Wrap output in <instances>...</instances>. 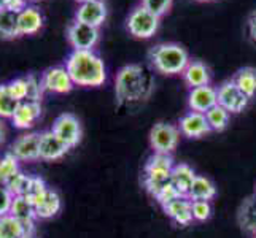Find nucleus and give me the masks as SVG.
<instances>
[{
  "label": "nucleus",
  "mask_w": 256,
  "mask_h": 238,
  "mask_svg": "<svg viewBox=\"0 0 256 238\" xmlns=\"http://www.w3.org/2000/svg\"><path fill=\"white\" fill-rule=\"evenodd\" d=\"M154 91V76L144 64L124 65L114 78V95L120 107H136L146 102Z\"/></svg>",
  "instance_id": "obj_1"
},
{
  "label": "nucleus",
  "mask_w": 256,
  "mask_h": 238,
  "mask_svg": "<svg viewBox=\"0 0 256 238\" xmlns=\"http://www.w3.org/2000/svg\"><path fill=\"white\" fill-rule=\"evenodd\" d=\"M66 68L75 86L99 87L107 81V68L94 51H72L66 60Z\"/></svg>",
  "instance_id": "obj_2"
},
{
  "label": "nucleus",
  "mask_w": 256,
  "mask_h": 238,
  "mask_svg": "<svg viewBox=\"0 0 256 238\" xmlns=\"http://www.w3.org/2000/svg\"><path fill=\"white\" fill-rule=\"evenodd\" d=\"M152 67L162 75H182L190 64V54L178 43H160L148 52Z\"/></svg>",
  "instance_id": "obj_3"
},
{
  "label": "nucleus",
  "mask_w": 256,
  "mask_h": 238,
  "mask_svg": "<svg viewBox=\"0 0 256 238\" xmlns=\"http://www.w3.org/2000/svg\"><path fill=\"white\" fill-rule=\"evenodd\" d=\"M160 21H161V17H158L152 11H148L145 6L138 5L128 16L126 27L132 37L146 40V38H152L158 32Z\"/></svg>",
  "instance_id": "obj_4"
},
{
  "label": "nucleus",
  "mask_w": 256,
  "mask_h": 238,
  "mask_svg": "<svg viewBox=\"0 0 256 238\" xmlns=\"http://www.w3.org/2000/svg\"><path fill=\"white\" fill-rule=\"evenodd\" d=\"M180 142V129L169 122H158L150 130V146L154 153L172 154Z\"/></svg>",
  "instance_id": "obj_5"
},
{
  "label": "nucleus",
  "mask_w": 256,
  "mask_h": 238,
  "mask_svg": "<svg viewBox=\"0 0 256 238\" xmlns=\"http://www.w3.org/2000/svg\"><path fill=\"white\" fill-rule=\"evenodd\" d=\"M218 94V105L223 107L226 111L237 114L242 113L250 103V97L246 95L240 87L237 86L232 79H228L216 89Z\"/></svg>",
  "instance_id": "obj_6"
},
{
  "label": "nucleus",
  "mask_w": 256,
  "mask_h": 238,
  "mask_svg": "<svg viewBox=\"0 0 256 238\" xmlns=\"http://www.w3.org/2000/svg\"><path fill=\"white\" fill-rule=\"evenodd\" d=\"M67 40L75 51H92L99 41V29L75 19L67 27Z\"/></svg>",
  "instance_id": "obj_7"
},
{
  "label": "nucleus",
  "mask_w": 256,
  "mask_h": 238,
  "mask_svg": "<svg viewBox=\"0 0 256 238\" xmlns=\"http://www.w3.org/2000/svg\"><path fill=\"white\" fill-rule=\"evenodd\" d=\"M40 84L43 92H52V94H67L75 87L66 65L64 67L56 65L46 68L40 76Z\"/></svg>",
  "instance_id": "obj_8"
},
{
  "label": "nucleus",
  "mask_w": 256,
  "mask_h": 238,
  "mask_svg": "<svg viewBox=\"0 0 256 238\" xmlns=\"http://www.w3.org/2000/svg\"><path fill=\"white\" fill-rule=\"evenodd\" d=\"M51 130L70 148L76 146L82 142L83 129H82V124H80V121H78V118L74 116L72 113L59 114V116L54 119V122H52Z\"/></svg>",
  "instance_id": "obj_9"
},
{
  "label": "nucleus",
  "mask_w": 256,
  "mask_h": 238,
  "mask_svg": "<svg viewBox=\"0 0 256 238\" xmlns=\"http://www.w3.org/2000/svg\"><path fill=\"white\" fill-rule=\"evenodd\" d=\"M38 146H40V134L38 132H29L18 137L12 143L8 153H12L20 162H34L38 161Z\"/></svg>",
  "instance_id": "obj_10"
},
{
  "label": "nucleus",
  "mask_w": 256,
  "mask_h": 238,
  "mask_svg": "<svg viewBox=\"0 0 256 238\" xmlns=\"http://www.w3.org/2000/svg\"><path fill=\"white\" fill-rule=\"evenodd\" d=\"M75 19L99 29L107 19V5L104 0H84L78 6Z\"/></svg>",
  "instance_id": "obj_11"
},
{
  "label": "nucleus",
  "mask_w": 256,
  "mask_h": 238,
  "mask_svg": "<svg viewBox=\"0 0 256 238\" xmlns=\"http://www.w3.org/2000/svg\"><path fill=\"white\" fill-rule=\"evenodd\" d=\"M70 146L64 143L52 130H46L40 134V146H38V157L42 161L52 162L64 157L68 153Z\"/></svg>",
  "instance_id": "obj_12"
},
{
  "label": "nucleus",
  "mask_w": 256,
  "mask_h": 238,
  "mask_svg": "<svg viewBox=\"0 0 256 238\" xmlns=\"http://www.w3.org/2000/svg\"><path fill=\"white\" fill-rule=\"evenodd\" d=\"M178 129L183 137L194 138V140L206 137L212 132L206 114L198 111H188L186 114H183L178 121Z\"/></svg>",
  "instance_id": "obj_13"
},
{
  "label": "nucleus",
  "mask_w": 256,
  "mask_h": 238,
  "mask_svg": "<svg viewBox=\"0 0 256 238\" xmlns=\"http://www.w3.org/2000/svg\"><path fill=\"white\" fill-rule=\"evenodd\" d=\"M218 105V94L214 86H200V87H194L190 89L188 94V107L191 111H198V113H207Z\"/></svg>",
  "instance_id": "obj_14"
},
{
  "label": "nucleus",
  "mask_w": 256,
  "mask_h": 238,
  "mask_svg": "<svg viewBox=\"0 0 256 238\" xmlns=\"http://www.w3.org/2000/svg\"><path fill=\"white\" fill-rule=\"evenodd\" d=\"M40 116H42L40 102L24 100V102H20V105H18L14 114L12 116V122L16 129L28 130V129L34 127V124L38 121Z\"/></svg>",
  "instance_id": "obj_15"
},
{
  "label": "nucleus",
  "mask_w": 256,
  "mask_h": 238,
  "mask_svg": "<svg viewBox=\"0 0 256 238\" xmlns=\"http://www.w3.org/2000/svg\"><path fill=\"white\" fill-rule=\"evenodd\" d=\"M34 208H35V216L37 219H51L54 218L59 211L60 207H62V202H60V197L56 191H52L51 188H48L43 194L32 200Z\"/></svg>",
  "instance_id": "obj_16"
},
{
  "label": "nucleus",
  "mask_w": 256,
  "mask_h": 238,
  "mask_svg": "<svg viewBox=\"0 0 256 238\" xmlns=\"http://www.w3.org/2000/svg\"><path fill=\"white\" fill-rule=\"evenodd\" d=\"M162 210L176 226L186 227L194 221L191 211V200L186 196H180L170 200L169 204L162 205Z\"/></svg>",
  "instance_id": "obj_17"
},
{
  "label": "nucleus",
  "mask_w": 256,
  "mask_h": 238,
  "mask_svg": "<svg viewBox=\"0 0 256 238\" xmlns=\"http://www.w3.org/2000/svg\"><path fill=\"white\" fill-rule=\"evenodd\" d=\"M175 167L172 154L154 153L144 167V176H158V178H170V173Z\"/></svg>",
  "instance_id": "obj_18"
},
{
  "label": "nucleus",
  "mask_w": 256,
  "mask_h": 238,
  "mask_svg": "<svg viewBox=\"0 0 256 238\" xmlns=\"http://www.w3.org/2000/svg\"><path fill=\"white\" fill-rule=\"evenodd\" d=\"M182 76H183L184 84H186L190 89L200 87V86H208L212 79L208 67L204 62H200V60H190V64L184 68Z\"/></svg>",
  "instance_id": "obj_19"
},
{
  "label": "nucleus",
  "mask_w": 256,
  "mask_h": 238,
  "mask_svg": "<svg viewBox=\"0 0 256 238\" xmlns=\"http://www.w3.org/2000/svg\"><path fill=\"white\" fill-rule=\"evenodd\" d=\"M196 172H194V169L191 165L188 164H175L174 170L170 173V183L172 186L178 191L180 196H186L188 197V192L192 186L194 180H196Z\"/></svg>",
  "instance_id": "obj_20"
},
{
  "label": "nucleus",
  "mask_w": 256,
  "mask_h": 238,
  "mask_svg": "<svg viewBox=\"0 0 256 238\" xmlns=\"http://www.w3.org/2000/svg\"><path fill=\"white\" fill-rule=\"evenodd\" d=\"M34 231L12 215L0 216V238H34Z\"/></svg>",
  "instance_id": "obj_21"
},
{
  "label": "nucleus",
  "mask_w": 256,
  "mask_h": 238,
  "mask_svg": "<svg viewBox=\"0 0 256 238\" xmlns=\"http://www.w3.org/2000/svg\"><path fill=\"white\" fill-rule=\"evenodd\" d=\"M43 25V16L42 13L34 6H26L22 11H20L18 16V29L21 35H32L38 32Z\"/></svg>",
  "instance_id": "obj_22"
},
{
  "label": "nucleus",
  "mask_w": 256,
  "mask_h": 238,
  "mask_svg": "<svg viewBox=\"0 0 256 238\" xmlns=\"http://www.w3.org/2000/svg\"><path fill=\"white\" fill-rule=\"evenodd\" d=\"M10 215L14 216L16 219H20V221L28 227L35 229V219H37V216H35V208H34L32 200L26 196H14Z\"/></svg>",
  "instance_id": "obj_23"
},
{
  "label": "nucleus",
  "mask_w": 256,
  "mask_h": 238,
  "mask_svg": "<svg viewBox=\"0 0 256 238\" xmlns=\"http://www.w3.org/2000/svg\"><path fill=\"white\" fill-rule=\"evenodd\" d=\"M215 197H216V186L214 184V181L208 180L207 176L198 175L190 192H188V199L190 200H207V202H210Z\"/></svg>",
  "instance_id": "obj_24"
},
{
  "label": "nucleus",
  "mask_w": 256,
  "mask_h": 238,
  "mask_svg": "<svg viewBox=\"0 0 256 238\" xmlns=\"http://www.w3.org/2000/svg\"><path fill=\"white\" fill-rule=\"evenodd\" d=\"M237 219H239V224L244 231L256 234V196L244 200V204L239 208Z\"/></svg>",
  "instance_id": "obj_25"
},
{
  "label": "nucleus",
  "mask_w": 256,
  "mask_h": 238,
  "mask_svg": "<svg viewBox=\"0 0 256 238\" xmlns=\"http://www.w3.org/2000/svg\"><path fill=\"white\" fill-rule=\"evenodd\" d=\"M18 16L20 13L12 10H0V38L13 40L20 37V29H18Z\"/></svg>",
  "instance_id": "obj_26"
},
{
  "label": "nucleus",
  "mask_w": 256,
  "mask_h": 238,
  "mask_svg": "<svg viewBox=\"0 0 256 238\" xmlns=\"http://www.w3.org/2000/svg\"><path fill=\"white\" fill-rule=\"evenodd\" d=\"M232 81L240 87L246 95L253 99L256 95V68L253 67H244L232 76Z\"/></svg>",
  "instance_id": "obj_27"
},
{
  "label": "nucleus",
  "mask_w": 256,
  "mask_h": 238,
  "mask_svg": "<svg viewBox=\"0 0 256 238\" xmlns=\"http://www.w3.org/2000/svg\"><path fill=\"white\" fill-rule=\"evenodd\" d=\"M229 116H231V113L226 111L223 107H220V105H215L214 108L206 113L212 132H223L229 124Z\"/></svg>",
  "instance_id": "obj_28"
},
{
  "label": "nucleus",
  "mask_w": 256,
  "mask_h": 238,
  "mask_svg": "<svg viewBox=\"0 0 256 238\" xmlns=\"http://www.w3.org/2000/svg\"><path fill=\"white\" fill-rule=\"evenodd\" d=\"M18 172H20V161L12 153H6L0 157V184L5 186Z\"/></svg>",
  "instance_id": "obj_29"
},
{
  "label": "nucleus",
  "mask_w": 256,
  "mask_h": 238,
  "mask_svg": "<svg viewBox=\"0 0 256 238\" xmlns=\"http://www.w3.org/2000/svg\"><path fill=\"white\" fill-rule=\"evenodd\" d=\"M18 105L20 102L10 94L8 86L0 84V119H12Z\"/></svg>",
  "instance_id": "obj_30"
},
{
  "label": "nucleus",
  "mask_w": 256,
  "mask_h": 238,
  "mask_svg": "<svg viewBox=\"0 0 256 238\" xmlns=\"http://www.w3.org/2000/svg\"><path fill=\"white\" fill-rule=\"evenodd\" d=\"M30 178H32L30 175H26L20 170L5 186L10 189L13 196H26V192H28L29 184H30Z\"/></svg>",
  "instance_id": "obj_31"
},
{
  "label": "nucleus",
  "mask_w": 256,
  "mask_h": 238,
  "mask_svg": "<svg viewBox=\"0 0 256 238\" xmlns=\"http://www.w3.org/2000/svg\"><path fill=\"white\" fill-rule=\"evenodd\" d=\"M192 219L198 223H206L212 216V205L207 200H191Z\"/></svg>",
  "instance_id": "obj_32"
},
{
  "label": "nucleus",
  "mask_w": 256,
  "mask_h": 238,
  "mask_svg": "<svg viewBox=\"0 0 256 238\" xmlns=\"http://www.w3.org/2000/svg\"><path fill=\"white\" fill-rule=\"evenodd\" d=\"M174 0H140V5L145 6L148 11H152L158 17H162L172 8Z\"/></svg>",
  "instance_id": "obj_33"
},
{
  "label": "nucleus",
  "mask_w": 256,
  "mask_h": 238,
  "mask_svg": "<svg viewBox=\"0 0 256 238\" xmlns=\"http://www.w3.org/2000/svg\"><path fill=\"white\" fill-rule=\"evenodd\" d=\"M8 91L14 97L18 102L28 100V78H16L6 83Z\"/></svg>",
  "instance_id": "obj_34"
},
{
  "label": "nucleus",
  "mask_w": 256,
  "mask_h": 238,
  "mask_svg": "<svg viewBox=\"0 0 256 238\" xmlns=\"http://www.w3.org/2000/svg\"><path fill=\"white\" fill-rule=\"evenodd\" d=\"M26 78H28V100H30V102H40L42 95H43L40 79L35 75H28Z\"/></svg>",
  "instance_id": "obj_35"
},
{
  "label": "nucleus",
  "mask_w": 256,
  "mask_h": 238,
  "mask_svg": "<svg viewBox=\"0 0 256 238\" xmlns=\"http://www.w3.org/2000/svg\"><path fill=\"white\" fill-rule=\"evenodd\" d=\"M46 189H48V184L45 183V180H43L42 176H32L29 189H28V192H26V197L30 199V200H35L40 196V194H43Z\"/></svg>",
  "instance_id": "obj_36"
},
{
  "label": "nucleus",
  "mask_w": 256,
  "mask_h": 238,
  "mask_svg": "<svg viewBox=\"0 0 256 238\" xmlns=\"http://www.w3.org/2000/svg\"><path fill=\"white\" fill-rule=\"evenodd\" d=\"M13 199H14V196L10 192V189L4 186V184H0V216L10 215Z\"/></svg>",
  "instance_id": "obj_37"
},
{
  "label": "nucleus",
  "mask_w": 256,
  "mask_h": 238,
  "mask_svg": "<svg viewBox=\"0 0 256 238\" xmlns=\"http://www.w3.org/2000/svg\"><path fill=\"white\" fill-rule=\"evenodd\" d=\"M176 197H180V194H178V191H176L174 186H172V183L169 184V186H166L158 196L154 197L156 199V202L160 204L161 207L162 205H166V204H169L170 200H174V199H176Z\"/></svg>",
  "instance_id": "obj_38"
},
{
  "label": "nucleus",
  "mask_w": 256,
  "mask_h": 238,
  "mask_svg": "<svg viewBox=\"0 0 256 238\" xmlns=\"http://www.w3.org/2000/svg\"><path fill=\"white\" fill-rule=\"evenodd\" d=\"M246 29H248L250 38L256 43V10L248 14V19H246Z\"/></svg>",
  "instance_id": "obj_39"
},
{
  "label": "nucleus",
  "mask_w": 256,
  "mask_h": 238,
  "mask_svg": "<svg viewBox=\"0 0 256 238\" xmlns=\"http://www.w3.org/2000/svg\"><path fill=\"white\" fill-rule=\"evenodd\" d=\"M5 138H6V130H5V126L2 119H0V146L5 143Z\"/></svg>",
  "instance_id": "obj_40"
},
{
  "label": "nucleus",
  "mask_w": 256,
  "mask_h": 238,
  "mask_svg": "<svg viewBox=\"0 0 256 238\" xmlns=\"http://www.w3.org/2000/svg\"><path fill=\"white\" fill-rule=\"evenodd\" d=\"M5 5H6V0H0V10H5Z\"/></svg>",
  "instance_id": "obj_41"
},
{
  "label": "nucleus",
  "mask_w": 256,
  "mask_h": 238,
  "mask_svg": "<svg viewBox=\"0 0 256 238\" xmlns=\"http://www.w3.org/2000/svg\"><path fill=\"white\" fill-rule=\"evenodd\" d=\"M198 2H212V0H198Z\"/></svg>",
  "instance_id": "obj_42"
},
{
  "label": "nucleus",
  "mask_w": 256,
  "mask_h": 238,
  "mask_svg": "<svg viewBox=\"0 0 256 238\" xmlns=\"http://www.w3.org/2000/svg\"><path fill=\"white\" fill-rule=\"evenodd\" d=\"M78 2H80V3H82V2H84V0H78Z\"/></svg>",
  "instance_id": "obj_43"
},
{
  "label": "nucleus",
  "mask_w": 256,
  "mask_h": 238,
  "mask_svg": "<svg viewBox=\"0 0 256 238\" xmlns=\"http://www.w3.org/2000/svg\"><path fill=\"white\" fill-rule=\"evenodd\" d=\"M254 196H256V188H254Z\"/></svg>",
  "instance_id": "obj_44"
},
{
  "label": "nucleus",
  "mask_w": 256,
  "mask_h": 238,
  "mask_svg": "<svg viewBox=\"0 0 256 238\" xmlns=\"http://www.w3.org/2000/svg\"><path fill=\"white\" fill-rule=\"evenodd\" d=\"M254 235H256V234H254Z\"/></svg>",
  "instance_id": "obj_45"
}]
</instances>
